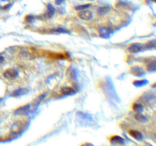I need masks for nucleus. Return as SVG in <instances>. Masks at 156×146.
Masks as SVG:
<instances>
[{
  "label": "nucleus",
  "instance_id": "nucleus-1",
  "mask_svg": "<svg viewBox=\"0 0 156 146\" xmlns=\"http://www.w3.org/2000/svg\"><path fill=\"white\" fill-rule=\"evenodd\" d=\"M18 75V73L16 69L10 68L6 70L3 73V77L9 80H13L16 79Z\"/></svg>",
  "mask_w": 156,
  "mask_h": 146
},
{
  "label": "nucleus",
  "instance_id": "nucleus-2",
  "mask_svg": "<svg viewBox=\"0 0 156 146\" xmlns=\"http://www.w3.org/2000/svg\"><path fill=\"white\" fill-rule=\"evenodd\" d=\"M98 32L99 36L103 38H108L112 34L113 31L111 28L109 27L103 26L99 28Z\"/></svg>",
  "mask_w": 156,
  "mask_h": 146
},
{
  "label": "nucleus",
  "instance_id": "nucleus-3",
  "mask_svg": "<svg viewBox=\"0 0 156 146\" xmlns=\"http://www.w3.org/2000/svg\"><path fill=\"white\" fill-rule=\"evenodd\" d=\"M78 15L79 18L84 20H90L93 17L92 13L86 9L83 10V11H80L78 13Z\"/></svg>",
  "mask_w": 156,
  "mask_h": 146
},
{
  "label": "nucleus",
  "instance_id": "nucleus-4",
  "mask_svg": "<svg viewBox=\"0 0 156 146\" xmlns=\"http://www.w3.org/2000/svg\"><path fill=\"white\" fill-rule=\"evenodd\" d=\"M143 48V46L142 44H141L140 43H134L132 45H130L128 50L130 52L137 53L142 51Z\"/></svg>",
  "mask_w": 156,
  "mask_h": 146
},
{
  "label": "nucleus",
  "instance_id": "nucleus-5",
  "mask_svg": "<svg viewBox=\"0 0 156 146\" xmlns=\"http://www.w3.org/2000/svg\"><path fill=\"white\" fill-rule=\"evenodd\" d=\"M30 108L29 105H25V106H23L22 107H20L18 109L16 110V112H15V113L17 115H24L26 114L28 112Z\"/></svg>",
  "mask_w": 156,
  "mask_h": 146
},
{
  "label": "nucleus",
  "instance_id": "nucleus-6",
  "mask_svg": "<svg viewBox=\"0 0 156 146\" xmlns=\"http://www.w3.org/2000/svg\"><path fill=\"white\" fill-rule=\"evenodd\" d=\"M129 135L133 137L134 139L138 141H140L143 139V135L138 131L137 130H130L129 131Z\"/></svg>",
  "mask_w": 156,
  "mask_h": 146
},
{
  "label": "nucleus",
  "instance_id": "nucleus-7",
  "mask_svg": "<svg viewBox=\"0 0 156 146\" xmlns=\"http://www.w3.org/2000/svg\"><path fill=\"white\" fill-rule=\"evenodd\" d=\"M131 73L135 76H142L145 73L143 69L138 67H133L131 69Z\"/></svg>",
  "mask_w": 156,
  "mask_h": 146
},
{
  "label": "nucleus",
  "instance_id": "nucleus-8",
  "mask_svg": "<svg viewBox=\"0 0 156 146\" xmlns=\"http://www.w3.org/2000/svg\"><path fill=\"white\" fill-rule=\"evenodd\" d=\"M11 6L9 0H0V9L7 10Z\"/></svg>",
  "mask_w": 156,
  "mask_h": 146
},
{
  "label": "nucleus",
  "instance_id": "nucleus-9",
  "mask_svg": "<svg viewBox=\"0 0 156 146\" xmlns=\"http://www.w3.org/2000/svg\"><path fill=\"white\" fill-rule=\"evenodd\" d=\"M56 12V10H55V8L52 6L51 4H49L48 5V9H47V12L46 13V16L49 18H51V17H53V16L54 15V14Z\"/></svg>",
  "mask_w": 156,
  "mask_h": 146
},
{
  "label": "nucleus",
  "instance_id": "nucleus-10",
  "mask_svg": "<svg viewBox=\"0 0 156 146\" xmlns=\"http://www.w3.org/2000/svg\"><path fill=\"white\" fill-rule=\"evenodd\" d=\"M110 142L113 144H123L124 143V141L122 138L118 136H114L110 139Z\"/></svg>",
  "mask_w": 156,
  "mask_h": 146
},
{
  "label": "nucleus",
  "instance_id": "nucleus-11",
  "mask_svg": "<svg viewBox=\"0 0 156 146\" xmlns=\"http://www.w3.org/2000/svg\"><path fill=\"white\" fill-rule=\"evenodd\" d=\"M61 93L64 95H70L74 94V89L70 87H63L61 89Z\"/></svg>",
  "mask_w": 156,
  "mask_h": 146
},
{
  "label": "nucleus",
  "instance_id": "nucleus-12",
  "mask_svg": "<svg viewBox=\"0 0 156 146\" xmlns=\"http://www.w3.org/2000/svg\"><path fill=\"white\" fill-rule=\"evenodd\" d=\"M135 118V119H136V120H138V121L140 122L143 123V122H147V118H146L145 116H143V114H140V113L136 114Z\"/></svg>",
  "mask_w": 156,
  "mask_h": 146
},
{
  "label": "nucleus",
  "instance_id": "nucleus-13",
  "mask_svg": "<svg viewBox=\"0 0 156 146\" xmlns=\"http://www.w3.org/2000/svg\"><path fill=\"white\" fill-rule=\"evenodd\" d=\"M148 83L147 80H136L134 82V85L135 87H143L145 86V85H147Z\"/></svg>",
  "mask_w": 156,
  "mask_h": 146
},
{
  "label": "nucleus",
  "instance_id": "nucleus-14",
  "mask_svg": "<svg viewBox=\"0 0 156 146\" xmlns=\"http://www.w3.org/2000/svg\"><path fill=\"white\" fill-rule=\"evenodd\" d=\"M91 6H92L91 4H86L80 5V6H78L75 7V10H76V11H83V10H85V9L89 8Z\"/></svg>",
  "mask_w": 156,
  "mask_h": 146
},
{
  "label": "nucleus",
  "instance_id": "nucleus-15",
  "mask_svg": "<svg viewBox=\"0 0 156 146\" xmlns=\"http://www.w3.org/2000/svg\"><path fill=\"white\" fill-rule=\"evenodd\" d=\"M133 109L135 111V112H136L137 113H140L142 112L143 109V107L142 106L141 104H134L133 106Z\"/></svg>",
  "mask_w": 156,
  "mask_h": 146
},
{
  "label": "nucleus",
  "instance_id": "nucleus-16",
  "mask_svg": "<svg viewBox=\"0 0 156 146\" xmlns=\"http://www.w3.org/2000/svg\"><path fill=\"white\" fill-rule=\"evenodd\" d=\"M109 10H110L109 7H107V6L101 7H99L98 9V12L100 15H104L105 13H106L107 12H109Z\"/></svg>",
  "mask_w": 156,
  "mask_h": 146
},
{
  "label": "nucleus",
  "instance_id": "nucleus-17",
  "mask_svg": "<svg viewBox=\"0 0 156 146\" xmlns=\"http://www.w3.org/2000/svg\"><path fill=\"white\" fill-rule=\"evenodd\" d=\"M53 32H56V33H59V34H70V31H68V30L61 28H59L57 29H55L53 31Z\"/></svg>",
  "mask_w": 156,
  "mask_h": 146
},
{
  "label": "nucleus",
  "instance_id": "nucleus-18",
  "mask_svg": "<svg viewBox=\"0 0 156 146\" xmlns=\"http://www.w3.org/2000/svg\"><path fill=\"white\" fill-rule=\"evenodd\" d=\"M26 93H27V90L26 89L22 88V89H19L18 90H16V92H14L13 94H14V96H20V95H23L24 94H26Z\"/></svg>",
  "mask_w": 156,
  "mask_h": 146
},
{
  "label": "nucleus",
  "instance_id": "nucleus-19",
  "mask_svg": "<svg viewBox=\"0 0 156 146\" xmlns=\"http://www.w3.org/2000/svg\"><path fill=\"white\" fill-rule=\"evenodd\" d=\"M155 46V40H153V41L149 42L147 45H146V48L151 49V48H154Z\"/></svg>",
  "mask_w": 156,
  "mask_h": 146
},
{
  "label": "nucleus",
  "instance_id": "nucleus-20",
  "mask_svg": "<svg viewBox=\"0 0 156 146\" xmlns=\"http://www.w3.org/2000/svg\"><path fill=\"white\" fill-rule=\"evenodd\" d=\"M148 69L149 70H154L155 69V62H152L149 65H148Z\"/></svg>",
  "mask_w": 156,
  "mask_h": 146
},
{
  "label": "nucleus",
  "instance_id": "nucleus-21",
  "mask_svg": "<svg viewBox=\"0 0 156 146\" xmlns=\"http://www.w3.org/2000/svg\"><path fill=\"white\" fill-rule=\"evenodd\" d=\"M63 1L64 0H56V1H55V4L59 6V5L61 4Z\"/></svg>",
  "mask_w": 156,
  "mask_h": 146
},
{
  "label": "nucleus",
  "instance_id": "nucleus-22",
  "mask_svg": "<svg viewBox=\"0 0 156 146\" xmlns=\"http://www.w3.org/2000/svg\"><path fill=\"white\" fill-rule=\"evenodd\" d=\"M4 60V57L2 56V55H0V64H1V63H3Z\"/></svg>",
  "mask_w": 156,
  "mask_h": 146
},
{
  "label": "nucleus",
  "instance_id": "nucleus-23",
  "mask_svg": "<svg viewBox=\"0 0 156 146\" xmlns=\"http://www.w3.org/2000/svg\"><path fill=\"white\" fill-rule=\"evenodd\" d=\"M152 1H153L154 2H155V1H156V0H152Z\"/></svg>",
  "mask_w": 156,
  "mask_h": 146
},
{
  "label": "nucleus",
  "instance_id": "nucleus-24",
  "mask_svg": "<svg viewBox=\"0 0 156 146\" xmlns=\"http://www.w3.org/2000/svg\"><path fill=\"white\" fill-rule=\"evenodd\" d=\"M0 101H1V99H0Z\"/></svg>",
  "mask_w": 156,
  "mask_h": 146
}]
</instances>
